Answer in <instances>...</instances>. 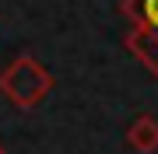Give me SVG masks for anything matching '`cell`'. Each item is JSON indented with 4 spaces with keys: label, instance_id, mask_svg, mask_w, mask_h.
<instances>
[{
    "label": "cell",
    "instance_id": "obj_5",
    "mask_svg": "<svg viewBox=\"0 0 158 154\" xmlns=\"http://www.w3.org/2000/svg\"><path fill=\"white\" fill-rule=\"evenodd\" d=\"M0 154H7V147H4V144H0Z\"/></svg>",
    "mask_w": 158,
    "mask_h": 154
},
{
    "label": "cell",
    "instance_id": "obj_2",
    "mask_svg": "<svg viewBox=\"0 0 158 154\" xmlns=\"http://www.w3.org/2000/svg\"><path fill=\"white\" fill-rule=\"evenodd\" d=\"M123 46L130 49V56L141 63L151 77H158V28L130 25V32L123 35Z\"/></svg>",
    "mask_w": 158,
    "mask_h": 154
},
{
    "label": "cell",
    "instance_id": "obj_4",
    "mask_svg": "<svg viewBox=\"0 0 158 154\" xmlns=\"http://www.w3.org/2000/svg\"><path fill=\"white\" fill-rule=\"evenodd\" d=\"M119 14L130 25L158 28V0H119Z\"/></svg>",
    "mask_w": 158,
    "mask_h": 154
},
{
    "label": "cell",
    "instance_id": "obj_3",
    "mask_svg": "<svg viewBox=\"0 0 158 154\" xmlns=\"http://www.w3.org/2000/svg\"><path fill=\"white\" fill-rule=\"evenodd\" d=\"M127 147L137 154H155L158 151V119L151 112H141L127 130Z\"/></svg>",
    "mask_w": 158,
    "mask_h": 154
},
{
    "label": "cell",
    "instance_id": "obj_1",
    "mask_svg": "<svg viewBox=\"0 0 158 154\" xmlns=\"http://www.w3.org/2000/svg\"><path fill=\"white\" fill-rule=\"evenodd\" d=\"M49 91H53V74L28 53L14 56L0 70V95L14 109H35Z\"/></svg>",
    "mask_w": 158,
    "mask_h": 154
}]
</instances>
